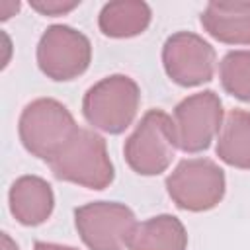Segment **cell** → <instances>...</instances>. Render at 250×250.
Here are the masks:
<instances>
[{
    "label": "cell",
    "mask_w": 250,
    "mask_h": 250,
    "mask_svg": "<svg viewBox=\"0 0 250 250\" xmlns=\"http://www.w3.org/2000/svg\"><path fill=\"white\" fill-rule=\"evenodd\" d=\"M0 250H20V246L12 240V236L8 232H2V236H0Z\"/></svg>",
    "instance_id": "d6986e66"
},
{
    "label": "cell",
    "mask_w": 250,
    "mask_h": 250,
    "mask_svg": "<svg viewBox=\"0 0 250 250\" xmlns=\"http://www.w3.org/2000/svg\"><path fill=\"white\" fill-rule=\"evenodd\" d=\"M166 191L176 207L201 213L223 201L227 178L223 168L209 158H184L168 174Z\"/></svg>",
    "instance_id": "5b68a950"
},
{
    "label": "cell",
    "mask_w": 250,
    "mask_h": 250,
    "mask_svg": "<svg viewBox=\"0 0 250 250\" xmlns=\"http://www.w3.org/2000/svg\"><path fill=\"white\" fill-rule=\"evenodd\" d=\"M172 123L180 150L203 152L223 127V102L213 90L191 94L174 107Z\"/></svg>",
    "instance_id": "ba28073f"
},
{
    "label": "cell",
    "mask_w": 250,
    "mask_h": 250,
    "mask_svg": "<svg viewBox=\"0 0 250 250\" xmlns=\"http://www.w3.org/2000/svg\"><path fill=\"white\" fill-rule=\"evenodd\" d=\"M33 250H76L72 246H62V244H55V242H35Z\"/></svg>",
    "instance_id": "ac0fdd59"
},
{
    "label": "cell",
    "mask_w": 250,
    "mask_h": 250,
    "mask_svg": "<svg viewBox=\"0 0 250 250\" xmlns=\"http://www.w3.org/2000/svg\"><path fill=\"white\" fill-rule=\"evenodd\" d=\"M215 152L225 164L250 170V111L230 109L219 131Z\"/></svg>",
    "instance_id": "4fadbf2b"
},
{
    "label": "cell",
    "mask_w": 250,
    "mask_h": 250,
    "mask_svg": "<svg viewBox=\"0 0 250 250\" xmlns=\"http://www.w3.org/2000/svg\"><path fill=\"white\" fill-rule=\"evenodd\" d=\"M162 64L172 82L184 88H193L213 80L217 53L201 35L178 31L164 41Z\"/></svg>",
    "instance_id": "9c48e42d"
},
{
    "label": "cell",
    "mask_w": 250,
    "mask_h": 250,
    "mask_svg": "<svg viewBox=\"0 0 250 250\" xmlns=\"http://www.w3.org/2000/svg\"><path fill=\"white\" fill-rule=\"evenodd\" d=\"M18 10H20V2H14V0H2L0 2V18L2 20H8V18L16 16Z\"/></svg>",
    "instance_id": "e0dca14e"
},
{
    "label": "cell",
    "mask_w": 250,
    "mask_h": 250,
    "mask_svg": "<svg viewBox=\"0 0 250 250\" xmlns=\"http://www.w3.org/2000/svg\"><path fill=\"white\" fill-rule=\"evenodd\" d=\"M90 61V39L70 25L55 23L47 27L37 43V66L55 82H68L82 76Z\"/></svg>",
    "instance_id": "52a82bcc"
},
{
    "label": "cell",
    "mask_w": 250,
    "mask_h": 250,
    "mask_svg": "<svg viewBox=\"0 0 250 250\" xmlns=\"http://www.w3.org/2000/svg\"><path fill=\"white\" fill-rule=\"evenodd\" d=\"M78 131L80 127L70 109L53 98H37L29 102L18 121L23 148L45 162L55 160Z\"/></svg>",
    "instance_id": "6da1fadb"
},
{
    "label": "cell",
    "mask_w": 250,
    "mask_h": 250,
    "mask_svg": "<svg viewBox=\"0 0 250 250\" xmlns=\"http://www.w3.org/2000/svg\"><path fill=\"white\" fill-rule=\"evenodd\" d=\"M78 0H31L29 2V6L35 10V12H39L41 16H51V18H55V16H64V14H68V12H72L74 8H78Z\"/></svg>",
    "instance_id": "2e32d148"
},
{
    "label": "cell",
    "mask_w": 250,
    "mask_h": 250,
    "mask_svg": "<svg viewBox=\"0 0 250 250\" xmlns=\"http://www.w3.org/2000/svg\"><path fill=\"white\" fill-rule=\"evenodd\" d=\"M199 20L219 43L250 45V2H209Z\"/></svg>",
    "instance_id": "8fae6325"
},
{
    "label": "cell",
    "mask_w": 250,
    "mask_h": 250,
    "mask_svg": "<svg viewBox=\"0 0 250 250\" xmlns=\"http://www.w3.org/2000/svg\"><path fill=\"white\" fill-rule=\"evenodd\" d=\"M172 117L162 109H148L123 145L129 168L139 176H158L176 156Z\"/></svg>",
    "instance_id": "277c9868"
},
{
    "label": "cell",
    "mask_w": 250,
    "mask_h": 250,
    "mask_svg": "<svg viewBox=\"0 0 250 250\" xmlns=\"http://www.w3.org/2000/svg\"><path fill=\"white\" fill-rule=\"evenodd\" d=\"M137 225L135 213L117 201H92L74 211V227L90 250H127Z\"/></svg>",
    "instance_id": "8992f818"
},
{
    "label": "cell",
    "mask_w": 250,
    "mask_h": 250,
    "mask_svg": "<svg viewBox=\"0 0 250 250\" xmlns=\"http://www.w3.org/2000/svg\"><path fill=\"white\" fill-rule=\"evenodd\" d=\"M139 105V84L127 74H111L88 88L82 100V113L94 129L119 135L135 121Z\"/></svg>",
    "instance_id": "7a4b0ae2"
},
{
    "label": "cell",
    "mask_w": 250,
    "mask_h": 250,
    "mask_svg": "<svg viewBox=\"0 0 250 250\" xmlns=\"http://www.w3.org/2000/svg\"><path fill=\"white\" fill-rule=\"evenodd\" d=\"M10 213L23 227L43 225L55 209V193L47 180L39 176L18 178L8 193Z\"/></svg>",
    "instance_id": "30bf717a"
},
{
    "label": "cell",
    "mask_w": 250,
    "mask_h": 250,
    "mask_svg": "<svg viewBox=\"0 0 250 250\" xmlns=\"http://www.w3.org/2000/svg\"><path fill=\"white\" fill-rule=\"evenodd\" d=\"M49 168L55 178L88 189H105L115 178L105 141L92 129H80Z\"/></svg>",
    "instance_id": "3957f363"
},
{
    "label": "cell",
    "mask_w": 250,
    "mask_h": 250,
    "mask_svg": "<svg viewBox=\"0 0 250 250\" xmlns=\"http://www.w3.org/2000/svg\"><path fill=\"white\" fill-rule=\"evenodd\" d=\"M188 232L184 223L174 215H156L141 225L131 238L129 250H186Z\"/></svg>",
    "instance_id": "5bb4252c"
},
{
    "label": "cell",
    "mask_w": 250,
    "mask_h": 250,
    "mask_svg": "<svg viewBox=\"0 0 250 250\" xmlns=\"http://www.w3.org/2000/svg\"><path fill=\"white\" fill-rule=\"evenodd\" d=\"M152 20L150 6L141 0H117L107 2L100 16L98 27L105 37L111 39H129L141 35Z\"/></svg>",
    "instance_id": "7c38bea8"
},
{
    "label": "cell",
    "mask_w": 250,
    "mask_h": 250,
    "mask_svg": "<svg viewBox=\"0 0 250 250\" xmlns=\"http://www.w3.org/2000/svg\"><path fill=\"white\" fill-rule=\"evenodd\" d=\"M221 86L240 102H250V51H229L219 62Z\"/></svg>",
    "instance_id": "9a60e30c"
}]
</instances>
